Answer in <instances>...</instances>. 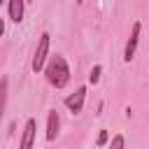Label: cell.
Masks as SVG:
<instances>
[{"label": "cell", "mask_w": 149, "mask_h": 149, "mask_svg": "<svg viewBox=\"0 0 149 149\" xmlns=\"http://www.w3.org/2000/svg\"><path fill=\"white\" fill-rule=\"evenodd\" d=\"M140 30H142V23H140V21H135V23H133V28H130V37H128V42H126V49H123V61H126V63H130V61H133V56H135V51H137Z\"/></svg>", "instance_id": "3957f363"}, {"label": "cell", "mask_w": 149, "mask_h": 149, "mask_svg": "<svg viewBox=\"0 0 149 149\" xmlns=\"http://www.w3.org/2000/svg\"><path fill=\"white\" fill-rule=\"evenodd\" d=\"M5 35V19H0V37Z\"/></svg>", "instance_id": "7c38bea8"}, {"label": "cell", "mask_w": 149, "mask_h": 149, "mask_svg": "<svg viewBox=\"0 0 149 149\" xmlns=\"http://www.w3.org/2000/svg\"><path fill=\"white\" fill-rule=\"evenodd\" d=\"M7 88H9V84H7V79H2L0 81V119H2L5 105H7Z\"/></svg>", "instance_id": "ba28073f"}, {"label": "cell", "mask_w": 149, "mask_h": 149, "mask_svg": "<svg viewBox=\"0 0 149 149\" xmlns=\"http://www.w3.org/2000/svg\"><path fill=\"white\" fill-rule=\"evenodd\" d=\"M9 19L14 23H21L23 21V0H9Z\"/></svg>", "instance_id": "52a82bcc"}, {"label": "cell", "mask_w": 149, "mask_h": 149, "mask_svg": "<svg viewBox=\"0 0 149 149\" xmlns=\"http://www.w3.org/2000/svg\"><path fill=\"white\" fill-rule=\"evenodd\" d=\"M107 140H109V133H107V130H100V133H98L95 144H98V147H105V144H107Z\"/></svg>", "instance_id": "8fae6325"}, {"label": "cell", "mask_w": 149, "mask_h": 149, "mask_svg": "<svg viewBox=\"0 0 149 149\" xmlns=\"http://www.w3.org/2000/svg\"><path fill=\"white\" fill-rule=\"evenodd\" d=\"M49 42H51V35H49V33H42V35H40V42H37V49H35V54H33V63H30L33 72L44 70V65H47V61H49Z\"/></svg>", "instance_id": "7a4b0ae2"}, {"label": "cell", "mask_w": 149, "mask_h": 149, "mask_svg": "<svg viewBox=\"0 0 149 149\" xmlns=\"http://www.w3.org/2000/svg\"><path fill=\"white\" fill-rule=\"evenodd\" d=\"M100 72H102V68H100V65H93V70H91V74H88V81H91V84H98V81H100Z\"/></svg>", "instance_id": "30bf717a"}, {"label": "cell", "mask_w": 149, "mask_h": 149, "mask_svg": "<svg viewBox=\"0 0 149 149\" xmlns=\"http://www.w3.org/2000/svg\"><path fill=\"white\" fill-rule=\"evenodd\" d=\"M109 149H126V140H123V135H114Z\"/></svg>", "instance_id": "9c48e42d"}, {"label": "cell", "mask_w": 149, "mask_h": 149, "mask_svg": "<svg viewBox=\"0 0 149 149\" xmlns=\"http://www.w3.org/2000/svg\"><path fill=\"white\" fill-rule=\"evenodd\" d=\"M84 100H86V86H79L74 93H70L65 98V107L72 112V114H79L84 109Z\"/></svg>", "instance_id": "277c9868"}, {"label": "cell", "mask_w": 149, "mask_h": 149, "mask_svg": "<svg viewBox=\"0 0 149 149\" xmlns=\"http://www.w3.org/2000/svg\"><path fill=\"white\" fill-rule=\"evenodd\" d=\"M58 128H61V116H58L56 109H49V114H47V140H49V142L56 140Z\"/></svg>", "instance_id": "8992f818"}, {"label": "cell", "mask_w": 149, "mask_h": 149, "mask_svg": "<svg viewBox=\"0 0 149 149\" xmlns=\"http://www.w3.org/2000/svg\"><path fill=\"white\" fill-rule=\"evenodd\" d=\"M44 74H47V81L54 86V88H65L68 81H70V65L63 56H49L47 65H44Z\"/></svg>", "instance_id": "6da1fadb"}, {"label": "cell", "mask_w": 149, "mask_h": 149, "mask_svg": "<svg viewBox=\"0 0 149 149\" xmlns=\"http://www.w3.org/2000/svg\"><path fill=\"white\" fill-rule=\"evenodd\" d=\"M35 128H37V121H35V119H28L26 126H23V133H21L19 149H33V142H35Z\"/></svg>", "instance_id": "5b68a950"}]
</instances>
